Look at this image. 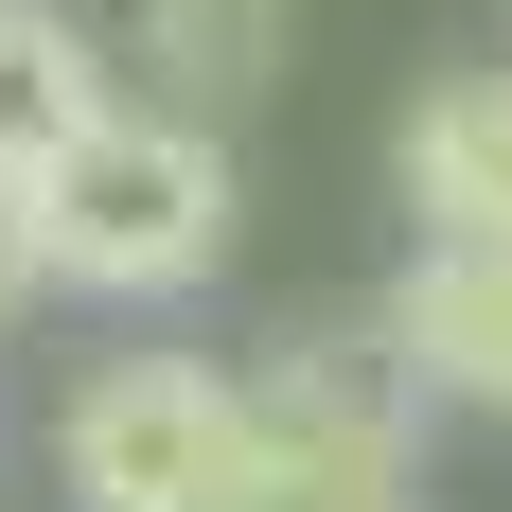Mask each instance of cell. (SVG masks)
<instances>
[{
    "mask_svg": "<svg viewBox=\"0 0 512 512\" xmlns=\"http://www.w3.org/2000/svg\"><path fill=\"white\" fill-rule=\"evenodd\" d=\"M230 230H248V177H230V124H195V106H106L89 142L36 177V248L71 301H195L212 265H230Z\"/></svg>",
    "mask_w": 512,
    "mask_h": 512,
    "instance_id": "1",
    "label": "cell"
},
{
    "mask_svg": "<svg viewBox=\"0 0 512 512\" xmlns=\"http://www.w3.org/2000/svg\"><path fill=\"white\" fill-rule=\"evenodd\" d=\"M424 442V371L389 318H318L248 371V495L230 512H389Z\"/></svg>",
    "mask_w": 512,
    "mask_h": 512,
    "instance_id": "2",
    "label": "cell"
},
{
    "mask_svg": "<svg viewBox=\"0 0 512 512\" xmlns=\"http://www.w3.org/2000/svg\"><path fill=\"white\" fill-rule=\"evenodd\" d=\"M53 477H71V512H230L248 495V371L106 354L53 407Z\"/></svg>",
    "mask_w": 512,
    "mask_h": 512,
    "instance_id": "3",
    "label": "cell"
},
{
    "mask_svg": "<svg viewBox=\"0 0 512 512\" xmlns=\"http://www.w3.org/2000/svg\"><path fill=\"white\" fill-rule=\"evenodd\" d=\"M389 336H407L424 407H512V248H477V230H424L407 283H389Z\"/></svg>",
    "mask_w": 512,
    "mask_h": 512,
    "instance_id": "4",
    "label": "cell"
},
{
    "mask_svg": "<svg viewBox=\"0 0 512 512\" xmlns=\"http://www.w3.org/2000/svg\"><path fill=\"white\" fill-rule=\"evenodd\" d=\"M106 106H124V71H106V36H89V18L0 0V177H53V159L89 142Z\"/></svg>",
    "mask_w": 512,
    "mask_h": 512,
    "instance_id": "5",
    "label": "cell"
},
{
    "mask_svg": "<svg viewBox=\"0 0 512 512\" xmlns=\"http://www.w3.org/2000/svg\"><path fill=\"white\" fill-rule=\"evenodd\" d=\"M124 53H142L159 106L248 124V106L283 89V0H124Z\"/></svg>",
    "mask_w": 512,
    "mask_h": 512,
    "instance_id": "6",
    "label": "cell"
},
{
    "mask_svg": "<svg viewBox=\"0 0 512 512\" xmlns=\"http://www.w3.org/2000/svg\"><path fill=\"white\" fill-rule=\"evenodd\" d=\"M407 212L512 248V71H460V89L407 106Z\"/></svg>",
    "mask_w": 512,
    "mask_h": 512,
    "instance_id": "7",
    "label": "cell"
},
{
    "mask_svg": "<svg viewBox=\"0 0 512 512\" xmlns=\"http://www.w3.org/2000/svg\"><path fill=\"white\" fill-rule=\"evenodd\" d=\"M36 283H53V248H36V177H0V318L36 301Z\"/></svg>",
    "mask_w": 512,
    "mask_h": 512,
    "instance_id": "8",
    "label": "cell"
},
{
    "mask_svg": "<svg viewBox=\"0 0 512 512\" xmlns=\"http://www.w3.org/2000/svg\"><path fill=\"white\" fill-rule=\"evenodd\" d=\"M389 512H424V495H389Z\"/></svg>",
    "mask_w": 512,
    "mask_h": 512,
    "instance_id": "9",
    "label": "cell"
}]
</instances>
